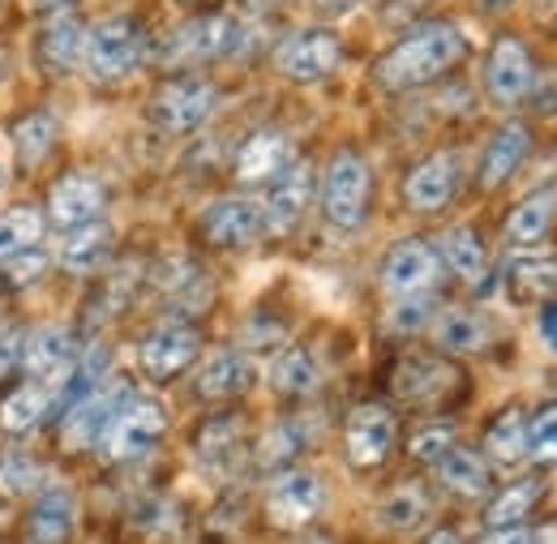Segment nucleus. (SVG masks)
Returning <instances> with one entry per match:
<instances>
[{
	"label": "nucleus",
	"mask_w": 557,
	"mask_h": 544,
	"mask_svg": "<svg viewBox=\"0 0 557 544\" xmlns=\"http://www.w3.org/2000/svg\"><path fill=\"white\" fill-rule=\"evenodd\" d=\"M253 386V364L245 351L227 347V351H214L207 364L198 369V382H194V395L207 399V404H223V399H236Z\"/></svg>",
	"instance_id": "nucleus-23"
},
{
	"label": "nucleus",
	"mask_w": 557,
	"mask_h": 544,
	"mask_svg": "<svg viewBox=\"0 0 557 544\" xmlns=\"http://www.w3.org/2000/svg\"><path fill=\"white\" fill-rule=\"evenodd\" d=\"M202 351V335L198 326L181 322V318H168L159 326H150L138 343V364L150 382H172L181 378Z\"/></svg>",
	"instance_id": "nucleus-7"
},
{
	"label": "nucleus",
	"mask_w": 557,
	"mask_h": 544,
	"mask_svg": "<svg viewBox=\"0 0 557 544\" xmlns=\"http://www.w3.org/2000/svg\"><path fill=\"white\" fill-rule=\"evenodd\" d=\"M253 4H271V0H253Z\"/></svg>",
	"instance_id": "nucleus-52"
},
{
	"label": "nucleus",
	"mask_w": 557,
	"mask_h": 544,
	"mask_svg": "<svg viewBox=\"0 0 557 544\" xmlns=\"http://www.w3.org/2000/svg\"><path fill=\"white\" fill-rule=\"evenodd\" d=\"M488 9H506V4H510V0H485Z\"/></svg>",
	"instance_id": "nucleus-50"
},
{
	"label": "nucleus",
	"mask_w": 557,
	"mask_h": 544,
	"mask_svg": "<svg viewBox=\"0 0 557 544\" xmlns=\"http://www.w3.org/2000/svg\"><path fill=\"white\" fill-rule=\"evenodd\" d=\"M141 57H146V35L129 17H103L99 26L86 30L82 65L90 69V77H99V82L129 77L141 65Z\"/></svg>",
	"instance_id": "nucleus-4"
},
{
	"label": "nucleus",
	"mask_w": 557,
	"mask_h": 544,
	"mask_svg": "<svg viewBox=\"0 0 557 544\" xmlns=\"http://www.w3.org/2000/svg\"><path fill=\"white\" fill-rule=\"evenodd\" d=\"M437 480L455 493V497H485L488 489H493V477H488V459L481 450H472V446H450L437 463Z\"/></svg>",
	"instance_id": "nucleus-26"
},
{
	"label": "nucleus",
	"mask_w": 557,
	"mask_h": 544,
	"mask_svg": "<svg viewBox=\"0 0 557 544\" xmlns=\"http://www.w3.org/2000/svg\"><path fill=\"white\" fill-rule=\"evenodd\" d=\"M267 232V210L253 198H219L202 210V236L214 249H249Z\"/></svg>",
	"instance_id": "nucleus-12"
},
{
	"label": "nucleus",
	"mask_w": 557,
	"mask_h": 544,
	"mask_svg": "<svg viewBox=\"0 0 557 544\" xmlns=\"http://www.w3.org/2000/svg\"><path fill=\"white\" fill-rule=\"evenodd\" d=\"M52 408V386L48 382H26V386H13L4 399H0V429L22 437L30 429L44 424V416Z\"/></svg>",
	"instance_id": "nucleus-30"
},
{
	"label": "nucleus",
	"mask_w": 557,
	"mask_h": 544,
	"mask_svg": "<svg viewBox=\"0 0 557 544\" xmlns=\"http://www.w3.org/2000/svg\"><path fill=\"white\" fill-rule=\"evenodd\" d=\"M455 446V429L450 424H424V429H417L412 433V459H420V463H437L446 450Z\"/></svg>",
	"instance_id": "nucleus-43"
},
{
	"label": "nucleus",
	"mask_w": 557,
	"mask_h": 544,
	"mask_svg": "<svg viewBox=\"0 0 557 544\" xmlns=\"http://www.w3.org/2000/svg\"><path fill=\"white\" fill-rule=\"evenodd\" d=\"M536 86V65L515 35H497L485 61V90L497 108H519Z\"/></svg>",
	"instance_id": "nucleus-11"
},
{
	"label": "nucleus",
	"mask_w": 557,
	"mask_h": 544,
	"mask_svg": "<svg viewBox=\"0 0 557 544\" xmlns=\"http://www.w3.org/2000/svg\"><path fill=\"white\" fill-rule=\"evenodd\" d=\"M9 137H13V150H17L22 163H39L52 150V141H57V116L48 108H35V112L17 116V125H13Z\"/></svg>",
	"instance_id": "nucleus-38"
},
{
	"label": "nucleus",
	"mask_w": 557,
	"mask_h": 544,
	"mask_svg": "<svg viewBox=\"0 0 557 544\" xmlns=\"http://www.w3.org/2000/svg\"><path fill=\"white\" fill-rule=\"evenodd\" d=\"M424 544H463V541H459V536H455L450 528H442V532H433V536H429Z\"/></svg>",
	"instance_id": "nucleus-48"
},
{
	"label": "nucleus",
	"mask_w": 557,
	"mask_h": 544,
	"mask_svg": "<svg viewBox=\"0 0 557 544\" xmlns=\"http://www.w3.org/2000/svg\"><path fill=\"white\" fill-rule=\"evenodd\" d=\"M493 339V322L476 309H442L433 318V343L442 351H481Z\"/></svg>",
	"instance_id": "nucleus-29"
},
{
	"label": "nucleus",
	"mask_w": 557,
	"mask_h": 544,
	"mask_svg": "<svg viewBox=\"0 0 557 544\" xmlns=\"http://www.w3.org/2000/svg\"><path fill=\"white\" fill-rule=\"evenodd\" d=\"M240 437H245L240 416L223 411V416H210L207 424L198 429L194 450H198V459H202L207 468L223 472V468H232V463H236V455H240Z\"/></svg>",
	"instance_id": "nucleus-32"
},
{
	"label": "nucleus",
	"mask_w": 557,
	"mask_h": 544,
	"mask_svg": "<svg viewBox=\"0 0 557 544\" xmlns=\"http://www.w3.org/2000/svg\"><path fill=\"white\" fill-rule=\"evenodd\" d=\"M450 364L437 360V356H404L395 369H391V395L399 404H433L446 395L450 386Z\"/></svg>",
	"instance_id": "nucleus-20"
},
{
	"label": "nucleus",
	"mask_w": 557,
	"mask_h": 544,
	"mask_svg": "<svg viewBox=\"0 0 557 544\" xmlns=\"http://www.w3.org/2000/svg\"><path fill=\"white\" fill-rule=\"evenodd\" d=\"M395 416L382 404H360L348 411V424H344V450H348V463L356 472H373L391 459L395 450Z\"/></svg>",
	"instance_id": "nucleus-9"
},
{
	"label": "nucleus",
	"mask_w": 557,
	"mask_h": 544,
	"mask_svg": "<svg viewBox=\"0 0 557 544\" xmlns=\"http://www.w3.org/2000/svg\"><path fill=\"white\" fill-rule=\"evenodd\" d=\"M528 459L541 468H557V399L528 420Z\"/></svg>",
	"instance_id": "nucleus-41"
},
{
	"label": "nucleus",
	"mask_w": 557,
	"mask_h": 544,
	"mask_svg": "<svg viewBox=\"0 0 557 544\" xmlns=\"http://www.w3.org/2000/svg\"><path fill=\"white\" fill-rule=\"evenodd\" d=\"M292 159H296V154H292L287 134H278V129H258V134H249L240 141L232 172H236L240 185H271Z\"/></svg>",
	"instance_id": "nucleus-15"
},
{
	"label": "nucleus",
	"mask_w": 557,
	"mask_h": 544,
	"mask_svg": "<svg viewBox=\"0 0 557 544\" xmlns=\"http://www.w3.org/2000/svg\"><path fill=\"white\" fill-rule=\"evenodd\" d=\"M437 254H442V267H450L463 283H481V279H485L488 254L476 227H468V223L446 227L442 240H437Z\"/></svg>",
	"instance_id": "nucleus-28"
},
{
	"label": "nucleus",
	"mask_w": 557,
	"mask_h": 544,
	"mask_svg": "<svg viewBox=\"0 0 557 544\" xmlns=\"http://www.w3.org/2000/svg\"><path fill=\"white\" fill-rule=\"evenodd\" d=\"M481 544H532V532L523 523H510V528H488V536Z\"/></svg>",
	"instance_id": "nucleus-45"
},
{
	"label": "nucleus",
	"mask_w": 557,
	"mask_h": 544,
	"mask_svg": "<svg viewBox=\"0 0 557 544\" xmlns=\"http://www.w3.org/2000/svg\"><path fill=\"white\" fill-rule=\"evenodd\" d=\"M557 219V189H532L528 198H519L515 210L506 214V240L510 245H519V249H528V245H536V240H545L549 236V227H554Z\"/></svg>",
	"instance_id": "nucleus-25"
},
{
	"label": "nucleus",
	"mask_w": 557,
	"mask_h": 544,
	"mask_svg": "<svg viewBox=\"0 0 557 544\" xmlns=\"http://www.w3.org/2000/svg\"><path fill=\"white\" fill-rule=\"evenodd\" d=\"M163 433H168V408L150 395H129L116 408V416L103 424L99 450H103L108 463H129V459L150 455Z\"/></svg>",
	"instance_id": "nucleus-2"
},
{
	"label": "nucleus",
	"mask_w": 557,
	"mask_h": 544,
	"mask_svg": "<svg viewBox=\"0 0 557 544\" xmlns=\"http://www.w3.org/2000/svg\"><path fill=\"white\" fill-rule=\"evenodd\" d=\"M433 318H437L433 296H429V292H417V296H399V305L391 309L386 326H391L395 335H417V331H429V326H433Z\"/></svg>",
	"instance_id": "nucleus-42"
},
{
	"label": "nucleus",
	"mask_w": 557,
	"mask_h": 544,
	"mask_svg": "<svg viewBox=\"0 0 557 544\" xmlns=\"http://www.w3.org/2000/svg\"><path fill=\"white\" fill-rule=\"evenodd\" d=\"M532 544H557V519H549L545 528L532 532Z\"/></svg>",
	"instance_id": "nucleus-47"
},
{
	"label": "nucleus",
	"mask_w": 557,
	"mask_h": 544,
	"mask_svg": "<svg viewBox=\"0 0 557 544\" xmlns=\"http://www.w3.org/2000/svg\"><path fill=\"white\" fill-rule=\"evenodd\" d=\"M541 493H545L541 477H523V480H515V484H506L502 493H493V497H488L485 523H488V528H510V523H523V519L532 515V506L541 502Z\"/></svg>",
	"instance_id": "nucleus-37"
},
{
	"label": "nucleus",
	"mask_w": 557,
	"mask_h": 544,
	"mask_svg": "<svg viewBox=\"0 0 557 544\" xmlns=\"http://www.w3.org/2000/svg\"><path fill=\"white\" fill-rule=\"evenodd\" d=\"M271 382H275L278 395H292V399L313 395L318 382H322V364H318V356L309 347H283L275 356V364H271Z\"/></svg>",
	"instance_id": "nucleus-35"
},
{
	"label": "nucleus",
	"mask_w": 557,
	"mask_h": 544,
	"mask_svg": "<svg viewBox=\"0 0 557 544\" xmlns=\"http://www.w3.org/2000/svg\"><path fill=\"white\" fill-rule=\"evenodd\" d=\"M103 202H108V194H103L99 176H90V172H70V176H61V181L52 185V194H48V219H52L57 227H77V223L99 219Z\"/></svg>",
	"instance_id": "nucleus-17"
},
{
	"label": "nucleus",
	"mask_w": 557,
	"mask_h": 544,
	"mask_svg": "<svg viewBox=\"0 0 557 544\" xmlns=\"http://www.w3.org/2000/svg\"><path fill=\"white\" fill-rule=\"evenodd\" d=\"M339 61H344V44L326 26H305L287 35L275 52V65L287 82H322L326 73L339 69Z\"/></svg>",
	"instance_id": "nucleus-8"
},
{
	"label": "nucleus",
	"mask_w": 557,
	"mask_h": 544,
	"mask_svg": "<svg viewBox=\"0 0 557 544\" xmlns=\"http://www.w3.org/2000/svg\"><path fill=\"white\" fill-rule=\"evenodd\" d=\"M442 279V254L429 245V240H399L386 262H382V287L391 296H417V292H429L433 283Z\"/></svg>",
	"instance_id": "nucleus-13"
},
{
	"label": "nucleus",
	"mask_w": 557,
	"mask_h": 544,
	"mask_svg": "<svg viewBox=\"0 0 557 544\" xmlns=\"http://www.w3.org/2000/svg\"><path fill=\"white\" fill-rule=\"evenodd\" d=\"M455 189H459V159L455 154H429V159H420L417 168L408 172V181H404V198L420 214L442 210V206L455 198Z\"/></svg>",
	"instance_id": "nucleus-16"
},
{
	"label": "nucleus",
	"mask_w": 557,
	"mask_h": 544,
	"mask_svg": "<svg viewBox=\"0 0 557 544\" xmlns=\"http://www.w3.org/2000/svg\"><path fill=\"white\" fill-rule=\"evenodd\" d=\"M240 22L227 17V13H207V17H194L185 26H176L163 48H159V61L168 65H194V61H214V57H232L240 48Z\"/></svg>",
	"instance_id": "nucleus-6"
},
{
	"label": "nucleus",
	"mask_w": 557,
	"mask_h": 544,
	"mask_svg": "<svg viewBox=\"0 0 557 544\" xmlns=\"http://www.w3.org/2000/svg\"><path fill=\"white\" fill-rule=\"evenodd\" d=\"M73 360H77V347H73V335L65 326H44V331H35V335L26 339V347H22L26 373H30L35 382H48L52 391L65 382Z\"/></svg>",
	"instance_id": "nucleus-19"
},
{
	"label": "nucleus",
	"mask_w": 557,
	"mask_h": 544,
	"mask_svg": "<svg viewBox=\"0 0 557 544\" xmlns=\"http://www.w3.org/2000/svg\"><path fill=\"white\" fill-rule=\"evenodd\" d=\"M322 506H326V489H322V480L313 477V472H305V468L278 472L271 480V489H267V519L275 528H283V532H296V528L313 523L322 515Z\"/></svg>",
	"instance_id": "nucleus-10"
},
{
	"label": "nucleus",
	"mask_w": 557,
	"mask_h": 544,
	"mask_svg": "<svg viewBox=\"0 0 557 544\" xmlns=\"http://www.w3.org/2000/svg\"><path fill=\"white\" fill-rule=\"evenodd\" d=\"M4 267V283L9 287H26V283H35L44 267H48V254L44 249H26V254H17V258H9V262H0Z\"/></svg>",
	"instance_id": "nucleus-44"
},
{
	"label": "nucleus",
	"mask_w": 557,
	"mask_h": 544,
	"mask_svg": "<svg viewBox=\"0 0 557 544\" xmlns=\"http://www.w3.org/2000/svg\"><path fill=\"white\" fill-rule=\"evenodd\" d=\"M219 108V90L207 77H172L150 95V121L163 134H194Z\"/></svg>",
	"instance_id": "nucleus-5"
},
{
	"label": "nucleus",
	"mask_w": 557,
	"mask_h": 544,
	"mask_svg": "<svg viewBox=\"0 0 557 544\" xmlns=\"http://www.w3.org/2000/svg\"><path fill=\"white\" fill-rule=\"evenodd\" d=\"M356 4H360V0H322V9H339V13H344V9H356Z\"/></svg>",
	"instance_id": "nucleus-49"
},
{
	"label": "nucleus",
	"mask_w": 557,
	"mask_h": 544,
	"mask_svg": "<svg viewBox=\"0 0 557 544\" xmlns=\"http://www.w3.org/2000/svg\"><path fill=\"white\" fill-rule=\"evenodd\" d=\"M485 455L497 468H519L528 459V416L519 408L497 411L485 433Z\"/></svg>",
	"instance_id": "nucleus-34"
},
{
	"label": "nucleus",
	"mask_w": 557,
	"mask_h": 544,
	"mask_svg": "<svg viewBox=\"0 0 557 544\" xmlns=\"http://www.w3.org/2000/svg\"><path fill=\"white\" fill-rule=\"evenodd\" d=\"M134 391L125 386V378L121 382H112L108 391H90L86 399H77L61 420H65V442L70 446H86V442H99V433H103V424L116 416V408L129 399Z\"/></svg>",
	"instance_id": "nucleus-22"
},
{
	"label": "nucleus",
	"mask_w": 557,
	"mask_h": 544,
	"mask_svg": "<svg viewBox=\"0 0 557 544\" xmlns=\"http://www.w3.org/2000/svg\"><path fill=\"white\" fill-rule=\"evenodd\" d=\"M429 510H433V497L424 493V484L408 480V484H399V489H391V493L382 497L377 523L391 528V532H412V528H420V523L429 519Z\"/></svg>",
	"instance_id": "nucleus-36"
},
{
	"label": "nucleus",
	"mask_w": 557,
	"mask_h": 544,
	"mask_svg": "<svg viewBox=\"0 0 557 544\" xmlns=\"http://www.w3.org/2000/svg\"><path fill=\"white\" fill-rule=\"evenodd\" d=\"M506 292L515 300H549L557 296V254L554 249H519L506 258Z\"/></svg>",
	"instance_id": "nucleus-21"
},
{
	"label": "nucleus",
	"mask_w": 557,
	"mask_h": 544,
	"mask_svg": "<svg viewBox=\"0 0 557 544\" xmlns=\"http://www.w3.org/2000/svg\"><path fill=\"white\" fill-rule=\"evenodd\" d=\"M369 189H373V176H369V163L356 154V150H339L322 176V214L331 227L339 232H356L369 214Z\"/></svg>",
	"instance_id": "nucleus-3"
},
{
	"label": "nucleus",
	"mask_w": 557,
	"mask_h": 544,
	"mask_svg": "<svg viewBox=\"0 0 557 544\" xmlns=\"http://www.w3.org/2000/svg\"><path fill=\"white\" fill-rule=\"evenodd\" d=\"M108 254H112V227L103 219H90V223L65 227V240L57 249V262L73 274H90L108 262Z\"/></svg>",
	"instance_id": "nucleus-24"
},
{
	"label": "nucleus",
	"mask_w": 557,
	"mask_h": 544,
	"mask_svg": "<svg viewBox=\"0 0 557 544\" xmlns=\"http://www.w3.org/2000/svg\"><path fill=\"white\" fill-rule=\"evenodd\" d=\"M305 424L300 420H283V424H275L267 437H262V446H258V463L262 468H283L292 455H300L305 450Z\"/></svg>",
	"instance_id": "nucleus-40"
},
{
	"label": "nucleus",
	"mask_w": 557,
	"mask_h": 544,
	"mask_svg": "<svg viewBox=\"0 0 557 544\" xmlns=\"http://www.w3.org/2000/svg\"><path fill=\"white\" fill-rule=\"evenodd\" d=\"M309 198H313V168L300 163V159H292L275 181H271V194L262 202V210H267V232H278V236L292 232L305 219Z\"/></svg>",
	"instance_id": "nucleus-14"
},
{
	"label": "nucleus",
	"mask_w": 557,
	"mask_h": 544,
	"mask_svg": "<svg viewBox=\"0 0 557 544\" xmlns=\"http://www.w3.org/2000/svg\"><path fill=\"white\" fill-rule=\"evenodd\" d=\"M82 48H86V30L73 13L52 17L44 30H39V61L44 69H57V73H70L82 65Z\"/></svg>",
	"instance_id": "nucleus-31"
},
{
	"label": "nucleus",
	"mask_w": 557,
	"mask_h": 544,
	"mask_svg": "<svg viewBox=\"0 0 557 544\" xmlns=\"http://www.w3.org/2000/svg\"><path fill=\"white\" fill-rule=\"evenodd\" d=\"M468 52V39L450 22H424L408 30L382 61H377V82L386 90H417L437 82L446 69H455Z\"/></svg>",
	"instance_id": "nucleus-1"
},
{
	"label": "nucleus",
	"mask_w": 557,
	"mask_h": 544,
	"mask_svg": "<svg viewBox=\"0 0 557 544\" xmlns=\"http://www.w3.org/2000/svg\"><path fill=\"white\" fill-rule=\"evenodd\" d=\"M536 326H541V339H545L557 351V300H554V296L541 305V318H536Z\"/></svg>",
	"instance_id": "nucleus-46"
},
{
	"label": "nucleus",
	"mask_w": 557,
	"mask_h": 544,
	"mask_svg": "<svg viewBox=\"0 0 557 544\" xmlns=\"http://www.w3.org/2000/svg\"><path fill=\"white\" fill-rule=\"evenodd\" d=\"M154 287L168 292L176 305H198V300H207V274L198 271L194 262H185V258L163 262V267L154 271Z\"/></svg>",
	"instance_id": "nucleus-39"
},
{
	"label": "nucleus",
	"mask_w": 557,
	"mask_h": 544,
	"mask_svg": "<svg viewBox=\"0 0 557 544\" xmlns=\"http://www.w3.org/2000/svg\"><path fill=\"white\" fill-rule=\"evenodd\" d=\"M77 502L70 489H44L30 506V544H65L73 536Z\"/></svg>",
	"instance_id": "nucleus-27"
},
{
	"label": "nucleus",
	"mask_w": 557,
	"mask_h": 544,
	"mask_svg": "<svg viewBox=\"0 0 557 544\" xmlns=\"http://www.w3.org/2000/svg\"><path fill=\"white\" fill-rule=\"evenodd\" d=\"M0 189H4V163H0Z\"/></svg>",
	"instance_id": "nucleus-51"
},
{
	"label": "nucleus",
	"mask_w": 557,
	"mask_h": 544,
	"mask_svg": "<svg viewBox=\"0 0 557 544\" xmlns=\"http://www.w3.org/2000/svg\"><path fill=\"white\" fill-rule=\"evenodd\" d=\"M528 150H532L528 125H519V121L497 125V129L488 134L485 150H481V172H476V176H481V189H502V185L523 168Z\"/></svg>",
	"instance_id": "nucleus-18"
},
{
	"label": "nucleus",
	"mask_w": 557,
	"mask_h": 544,
	"mask_svg": "<svg viewBox=\"0 0 557 544\" xmlns=\"http://www.w3.org/2000/svg\"><path fill=\"white\" fill-rule=\"evenodd\" d=\"M44 232H48V214L39 206L22 202L13 210L0 214V262L26 254V249H39L44 245Z\"/></svg>",
	"instance_id": "nucleus-33"
}]
</instances>
